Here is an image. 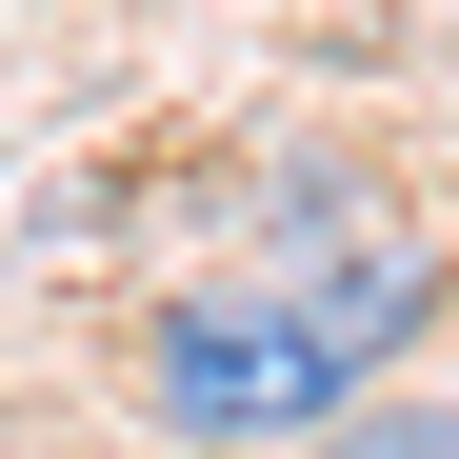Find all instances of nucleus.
<instances>
[{
	"label": "nucleus",
	"instance_id": "obj_2",
	"mask_svg": "<svg viewBox=\"0 0 459 459\" xmlns=\"http://www.w3.org/2000/svg\"><path fill=\"white\" fill-rule=\"evenodd\" d=\"M320 459H459V400H400V379H359L320 420Z\"/></svg>",
	"mask_w": 459,
	"mask_h": 459
},
{
	"label": "nucleus",
	"instance_id": "obj_1",
	"mask_svg": "<svg viewBox=\"0 0 459 459\" xmlns=\"http://www.w3.org/2000/svg\"><path fill=\"white\" fill-rule=\"evenodd\" d=\"M359 340L320 320V299H299L280 260L260 280H180L160 320H140V420H160L180 459H260V439H320L340 400H359Z\"/></svg>",
	"mask_w": 459,
	"mask_h": 459
}]
</instances>
